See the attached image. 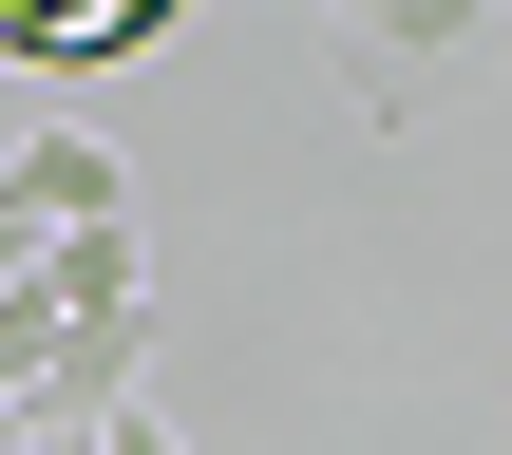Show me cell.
I'll return each instance as SVG.
<instances>
[{"label":"cell","instance_id":"6da1fadb","mask_svg":"<svg viewBox=\"0 0 512 455\" xmlns=\"http://www.w3.org/2000/svg\"><path fill=\"white\" fill-rule=\"evenodd\" d=\"M0 228H38V247H76V228H133V171H114V133L38 114V133L0 152Z\"/></svg>","mask_w":512,"mask_h":455},{"label":"cell","instance_id":"3957f363","mask_svg":"<svg viewBox=\"0 0 512 455\" xmlns=\"http://www.w3.org/2000/svg\"><path fill=\"white\" fill-rule=\"evenodd\" d=\"M342 38H361V76H380V114L418 95V76H456L475 38H494V0H323Z\"/></svg>","mask_w":512,"mask_h":455},{"label":"cell","instance_id":"277c9868","mask_svg":"<svg viewBox=\"0 0 512 455\" xmlns=\"http://www.w3.org/2000/svg\"><path fill=\"white\" fill-rule=\"evenodd\" d=\"M95 455H190V437H171V418H114V437H95Z\"/></svg>","mask_w":512,"mask_h":455},{"label":"cell","instance_id":"8992f818","mask_svg":"<svg viewBox=\"0 0 512 455\" xmlns=\"http://www.w3.org/2000/svg\"><path fill=\"white\" fill-rule=\"evenodd\" d=\"M19 455H95V437H19Z\"/></svg>","mask_w":512,"mask_h":455},{"label":"cell","instance_id":"7a4b0ae2","mask_svg":"<svg viewBox=\"0 0 512 455\" xmlns=\"http://www.w3.org/2000/svg\"><path fill=\"white\" fill-rule=\"evenodd\" d=\"M190 0H0V76H114V57H152Z\"/></svg>","mask_w":512,"mask_h":455},{"label":"cell","instance_id":"52a82bcc","mask_svg":"<svg viewBox=\"0 0 512 455\" xmlns=\"http://www.w3.org/2000/svg\"><path fill=\"white\" fill-rule=\"evenodd\" d=\"M0 455H19V418H0Z\"/></svg>","mask_w":512,"mask_h":455},{"label":"cell","instance_id":"5b68a950","mask_svg":"<svg viewBox=\"0 0 512 455\" xmlns=\"http://www.w3.org/2000/svg\"><path fill=\"white\" fill-rule=\"evenodd\" d=\"M0 285H38V228H0Z\"/></svg>","mask_w":512,"mask_h":455}]
</instances>
